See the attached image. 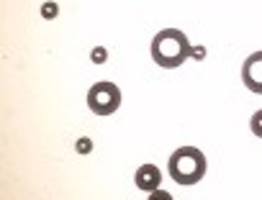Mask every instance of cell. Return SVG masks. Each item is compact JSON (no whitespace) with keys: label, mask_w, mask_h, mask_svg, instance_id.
Masks as SVG:
<instances>
[{"label":"cell","mask_w":262,"mask_h":200,"mask_svg":"<svg viewBox=\"0 0 262 200\" xmlns=\"http://www.w3.org/2000/svg\"><path fill=\"white\" fill-rule=\"evenodd\" d=\"M190 57V41L183 31L178 29H165L152 39V59L165 67V69H175L180 67L185 59Z\"/></svg>","instance_id":"6da1fadb"},{"label":"cell","mask_w":262,"mask_h":200,"mask_svg":"<svg viewBox=\"0 0 262 200\" xmlns=\"http://www.w3.org/2000/svg\"><path fill=\"white\" fill-rule=\"evenodd\" d=\"M167 174L178 185H195L206 174V157L195 146H180L167 162Z\"/></svg>","instance_id":"7a4b0ae2"},{"label":"cell","mask_w":262,"mask_h":200,"mask_svg":"<svg viewBox=\"0 0 262 200\" xmlns=\"http://www.w3.org/2000/svg\"><path fill=\"white\" fill-rule=\"evenodd\" d=\"M121 106V90L113 82H95L88 90V108L95 116H111Z\"/></svg>","instance_id":"3957f363"},{"label":"cell","mask_w":262,"mask_h":200,"mask_svg":"<svg viewBox=\"0 0 262 200\" xmlns=\"http://www.w3.org/2000/svg\"><path fill=\"white\" fill-rule=\"evenodd\" d=\"M242 82L244 87H249L252 92L262 95V52H254L244 59L242 67Z\"/></svg>","instance_id":"277c9868"},{"label":"cell","mask_w":262,"mask_h":200,"mask_svg":"<svg viewBox=\"0 0 262 200\" xmlns=\"http://www.w3.org/2000/svg\"><path fill=\"white\" fill-rule=\"evenodd\" d=\"M134 182H137L139 190H144V192H155V190H160V185H162V172H160L157 164H142V167L137 169Z\"/></svg>","instance_id":"5b68a950"},{"label":"cell","mask_w":262,"mask_h":200,"mask_svg":"<svg viewBox=\"0 0 262 200\" xmlns=\"http://www.w3.org/2000/svg\"><path fill=\"white\" fill-rule=\"evenodd\" d=\"M249 129H252V134H254L257 139H262V111H257V113L249 118Z\"/></svg>","instance_id":"8992f818"},{"label":"cell","mask_w":262,"mask_h":200,"mask_svg":"<svg viewBox=\"0 0 262 200\" xmlns=\"http://www.w3.org/2000/svg\"><path fill=\"white\" fill-rule=\"evenodd\" d=\"M149 200H172V195L167 190H155V192H149Z\"/></svg>","instance_id":"52a82bcc"},{"label":"cell","mask_w":262,"mask_h":200,"mask_svg":"<svg viewBox=\"0 0 262 200\" xmlns=\"http://www.w3.org/2000/svg\"><path fill=\"white\" fill-rule=\"evenodd\" d=\"M90 149H93L90 139H80V144H77V152H90Z\"/></svg>","instance_id":"ba28073f"},{"label":"cell","mask_w":262,"mask_h":200,"mask_svg":"<svg viewBox=\"0 0 262 200\" xmlns=\"http://www.w3.org/2000/svg\"><path fill=\"white\" fill-rule=\"evenodd\" d=\"M103 54H105L103 49H95V52H93V57H95V62H103Z\"/></svg>","instance_id":"9c48e42d"},{"label":"cell","mask_w":262,"mask_h":200,"mask_svg":"<svg viewBox=\"0 0 262 200\" xmlns=\"http://www.w3.org/2000/svg\"><path fill=\"white\" fill-rule=\"evenodd\" d=\"M54 11H57L54 6H47V8H44V13H47V16H54Z\"/></svg>","instance_id":"30bf717a"}]
</instances>
